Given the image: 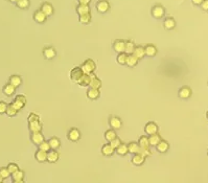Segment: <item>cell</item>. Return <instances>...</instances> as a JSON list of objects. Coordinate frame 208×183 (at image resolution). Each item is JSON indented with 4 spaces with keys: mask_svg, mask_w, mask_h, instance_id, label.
Instances as JSON below:
<instances>
[{
    "mask_svg": "<svg viewBox=\"0 0 208 183\" xmlns=\"http://www.w3.org/2000/svg\"><path fill=\"white\" fill-rule=\"evenodd\" d=\"M17 7L21 8V10H25L29 7V0H18L16 2Z\"/></svg>",
    "mask_w": 208,
    "mask_h": 183,
    "instance_id": "39",
    "label": "cell"
},
{
    "mask_svg": "<svg viewBox=\"0 0 208 183\" xmlns=\"http://www.w3.org/2000/svg\"><path fill=\"white\" fill-rule=\"evenodd\" d=\"M7 104L3 101H0V114H4L7 112Z\"/></svg>",
    "mask_w": 208,
    "mask_h": 183,
    "instance_id": "49",
    "label": "cell"
},
{
    "mask_svg": "<svg viewBox=\"0 0 208 183\" xmlns=\"http://www.w3.org/2000/svg\"><path fill=\"white\" fill-rule=\"evenodd\" d=\"M46 18L47 17L45 16L40 10L37 11V12H35V14H34V20H35L37 23H44Z\"/></svg>",
    "mask_w": 208,
    "mask_h": 183,
    "instance_id": "26",
    "label": "cell"
},
{
    "mask_svg": "<svg viewBox=\"0 0 208 183\" xmlns=\"http://www.w3.org/2000/svg\"><path fill=\"white\" fill-rule=\"evenodd\" d=\"M79 4H85V5H89L91 2V0H78Z\"/></svg>",
    "mask_w": 208,
    "mask_h": 183,
    "instance_id": "52",
    "label": "cell"
},
{
    "mask_svg": "<svg viewBox=\"0 0 208 183\" xmlns=\"http://www.w3.org/2000/svg\"><path fill=\"white\" fill-rule=\"evenodd\" d=\"M206 117H207V119H208V111H207V113H206Z\"/></svg>",
    "mask_w": 208,
    "mask_h": 183,
    "instance_id": "57",
    "label": "cell"
},
{
    "mask_svg": "<svg viewBox=\"0 0 208 183\" xmlns=\"http://www.w3.org/2000/svg\"><path fill=\"white\" fill-rule=\"evenodd\" d=\"M59 158H60L59 153L55 150H50L49 152L47 153V161L49 162V163H56L59 160Z\"/></svg>",
    "mask_w": 208,
    "mask_h": 183,
    "instance_id": "16",
    "label": "cell"
},
{
    "mask_svg": "<svg viewBox=\"0 0 208 183\" xmlns=\"http://www.w3.org/2000/svg\"><path fill=\"white\" fill-rule=\"evenodd\" d=\"M8 83L11 85H13L15 88H18L22 85V78L20 75H17V74H13V75H11L10 80H8Z\"/></svg>",
    "mask_w": 208,
    "mask_h": 183,
    "instance_id": "15",
    "label": "cell"
},
{
    "mask_svg": "<svg viewBox=\"0 0 208 183\" xmlns=\"http://www.w3.org/2000/svg\"><path fill=\"white\" fill-rule=\"evenodd\" d=\"M91 80L92 79H91L90 74H84V75L82 76V79L79 80V82L78 83V84L79 86H82V87H87V86H89Z\"/></svg>",
    "mask_w": 208,
    "mask_h": 183,
    "instance_id": "32",
    "label": "cell"
},
{
    "mask_svg": "<svg viewBox=\"0 0 208 183\" xmlns=\"http://www.w3.org/2000/svg\"><path fill=\"white\" fill-rule=\"evenodd\" d=\"M114 152H115V150L111 147V145L109 144H104L102 145V154L104 156H112L113 154H114Z\"/></svg>",
    "mask_w": 208,
    "mask_h": 183,
    "instance_id": "23",
    "label": "cell"
},
{
    "mask_svg": "<svg viewBox=\"0 0 208 183\" xmlns=\"http://www.w3.org/2000/svg\"><path fill=\"white\" fill-rule=\"evenodd\" d=\"M135 43L133 41H127L126 42V46H124V53L127 55H132L134 49H135Z\"/></svg>",
    "mask_w": 208,
    "mask_h": 183,
    "instance_id": "35",
    "label": "cell"
},
{
    "mask_svg": "<svg viewBox=\"0 0 208 183\" xmlns=\"http://www.w3.org/2000/svg\"><path fill=\"white\" fill-rule=\"evenodd\" d=\"M38 148H39L38 150L44 151V152H46V153H48L51 150L50 147H49V144H48V141H46V140H44L43 142H42V144H40L38 145Z\"/></svg>",
    "mask_w": 208,
    "mask_h": 183,
    "instance_id": "43",
    "label": "cell"
},
{
    "mask_svg": "<svg viewBox=\"0 0 208 183\" xmlns=\"http://www.w3.org/2000/svg\"><path fill=\"white\" fill-rule=\"evenodd\" d=\"M15 99H16V101H18V102H21V103H23L24 105L26 104V102H27L26 98H25L24 95H22V94H19V95H16Z\"/></svg>",
    "mask_w": 208,
    "mask_h": 183,
    "instance_id": "50",
    "label": "cell"
},
{
    "mask_svg": "<svg viewBox=\"0 0 208 183\" xmlns=\"http://www.w3.org/2000/svg\"><path fill=\"white\" fill-rule=\"evenodd\" d=\"M3 180H4V179H3V178H2V177H1V176H0V183H3Z\"/></svg>",
    "mask_w": 208,
    "mask_h": 183,
    "instance_id": "56",
    "label": "cell"
},
{
    "mask_svg": "<svg viewBox=\"0 0 208 183\" xmlns=\"http://www.w3.org/2000/svg\"><path fill=\"white\" fill-rule=\"evenodd\" d=\"M89 87H90V88H93V89H97V90H99V89H101V87H102V82H101V80H99L98 78L92 79V80H91V81H90Z\"/></svg>",
    "mask_w": 208,
    "mask_h": 183,
    "instance_id": "36",
    "label": "cell"
},
{
    "mask_svg": "<svg viewBox=\"0 0 208 183\" xmlns=\"http://www.w3.org/2000/svg\"><path fill=\"white\" fill-rule=\"evenodd\" d=\"M178 96L181 99L189 98L190 96H192V89H190L189 87H186V86H184V87H181L180 89H179V91H178Z\"/></svg>",
    "mask_w": 208,
    "mask_h": 183,
    "instance_id": "8",
    "label": "cell"
},
{
    "mask_svg": "<svg viewBox=\"0 0 208 183\" xmlns=\"http://www.w3.org/2000/svg\"><path fill=\"white\" fill-rule=\"evenodd\" d=\"M11 176H12L13 181H16V180H23L24 179V172L21 170H18L14 174H12Z\"/></svg>",
    "mask_w": 208,
    "mask_h": 183,
    "instance_id": "37",
    "label": "cell"
},
{
    "mask_svg": "<svg viewBox=\"0 0 208 183\" xmlns=\"http://www.w3.org/2000/svg\"><path fill=\"white\" fill-rule=\"evenodd\" d=\"M57 55V51L53 47H45L43 49V56L45 59L52 60Z\"/></svg>",
    "mask_w": 208,
    "mask_h": 183,
    "instance_id": "14",
    "label": "cell"
},
{
    "mask_svg": "<svg viewBox=\"0 0 208 183\" xmlns=\"http://www.w3.org/2000/svg\"><path fill=\"white\" fill-rule=\"evenodd\" d=\"M109 126L111 127L112 130H119L122 126V121L118 116H110Z\"/></svg>",
    "mask_w": 208,
    "mask_h": 183,
    "instance_id": "5",
    "label": "cell"
},
{
    "mask_svg": "<svg viewBox=\"0 0 208 183\" xmlns=\"http://www.w3.org/2000/svg\"><path fill=\"white\" fill-rule=\"evenodd\" d=\"M207 156H208V151H207Z\"/></svg>",
    "mask_w": 208,
    "mask_h": 183,
    "instance_id": "58",
    "label": "cell"
},
{
    "mask_svg": "<svg viewBox=\"0 0 208 183\" xmlns=\"http://www.w3.org/2000/svg\"><path fill=\"white\" fill-rule=\"evenodd\" d=\"M81 132L78 130L76 128H71L67 133V138L68 140L72 141V142H76L81 139Z\"/></svg>",
    "mask_w": 208,
    "mask_h": 183,
    "instance_id": "3",
    "label": "cell"
},
{
    "mask_svg": "<svg viewBox=\"0 0 208 183\" xmlns=\"http://www.w3.org/2000/svg\"><path fill=\"white\" fill-rule=\"evenodd\" d=\"M79 21L82 24H89L91 21V15L87 14V15H82L79 17Z\"/></svg>",
    "mask_w": 208,
    "mask_h": 183,
    "instance_id": "40",
    "label": "cell"
},
{
    "mask_svg": "<svg viewBox=\"0 0 208 183\" xmlns=\"http://www.w3.org/2000/svg\"><path fill=\"white\" fill-rule=\"evenodd\" d=\"M138 150H139V144L137 142L132 141V142H130V144H128V151H129L130 154L135 155V154H137Z\"/></svg>",
    "mask_w": 208,
    "mask_h": 183,
    "instance_id": "31",
    "label": "cell"
},
{
    "mask_svg": "<svg viewBox=\"0 0 208 183\" xmlns=\"http://www.w3.org/2000/svg\"><path fill=\"white\" fill-rule=\"evenodd\" d=\"M17 113H18V111H17L15 108L13 107L12 105H7V112H5V114L8 116V117H14L17 115Z\"/></svg>",
    "mask_w": 208,
    "mask_h": 183,
    "instance_id": "41",
    "label": "cell"
},
{
    "mask_svg": "<svg viewBox=\"0 0 208 183\" xmlns=\"http://www.w3.org/2000/svg\"><path fill=\"white\" fill-rule=\"evenodd\" d=\"M76 13L79 14V16L90 14V7L85 4H79L78 7H76Z\"/></svg>",
    "mask_w": 208,
    "mask_h": 183,
    "instance_id": "20",
    "label": "cell"
},
{
    "mask_svg": "<svg viewBox=\"0 0 208 183\" xmlns=\"http://www.w3.org/2000/svg\"><path fill=\"white\" fill-rule=\"evenodd\" d=\"M40 11H41V12L43 13L46 17H49V16H51L53 14L52 5H51L50 3H48V2H44V3L41 5V8H40Z\"/></svg>",
    "mask_w": 208,
    "mask_h": 183,
    "instance_id": "11",
    "label": "cell"
},
{
    "mask_svg": "<svg viewBox=\"0 0 208 183\" xmlns=\"http://www.w3.org/2000/svg\"><path fill=\"white\" fill-rule=\"evenodd\" d=\"M127 58H128V55L126 53H118L117 58H116V60H117V63L120 65H126V62H127Z\"/></svg>",
    "mask_w": 208,
    "mask_h": 183,
    "instance_id": "38",
    "label": "cell"
},
{
    "mask_svg": "<svg viewBox=\"0 0 208 183\" xmlns=\"http://www.w3.org/2000/svg\"><path fill=\"white\" fill-rule=\"evenodd\" d=\"M158 129L159 128H158L157 124H155V122H153V121H150L145 125L144 132H145L147 135H154V134L158 133Z\"/></svg>",
    "mask_w": 208,
    "mask_h": 183,
    "instance_id": "4",
    "label": "cell"
},
{
    "mask_svg": "<svg viewBox=\"0 0 208 183\" xmlns=\"http://www.w3.org/2000/svg\"><path fill=\"white\" fill-rule=\"evenodd\" d=\"M203 1H204V0H192V2L195 5H201Z\"/></svg>",
    "mask_w": 208,
    "mask_h": 183,
    "instance_id": "53",
    "label": "cell"
},
{
    "mask_svg": "<svg viewBox=\"0 0 208 183\" xmlns=\"http://www.w3.org/2000/svg\"><path fill=\"white\" fill-rule=\"evenodd\" d=\"M99 95H101V92H99V90H97V89L90 88V89H88V91H87V98L91 99V101H95V99H97L99 98Z\"/></svg>",
    "mask_w": 208,
    "mask_h": 183,
    "instance_id": "19",
    "label": "cell"
},
{
    "mask_svg": "<svg viewBox=\"0 0 208 183\" xmlns=\"http://www.w3.org/2000/svg\"><path fill=\"white\" fill-rule=\"evenodd\" d=\"M13 183H24V180H16V181H13Z\"/></svg>",
    "mask_w": 208,
    "mask_h": 183,
    "instance_id": "54",
    "label": "cell"
},
{
    "mask_svg": "<svg viewBox=\"0 0 208 183\" xmlns=\"http://www.w3.org/2000/svg\"><path fill=\"white\" fill-rule=\"evenodd\" d=\"M8 1H10V2H13V3H16V2L18 1V0H8Z\"/></svg>",
    "mask_w": 208,
    "mask_h": 183,
    "instance_id": "55",
    "label": "cell"
},
{
    "mask_svg": "<svg viewBox=\"0 0 208 183\" xmlns=\"http://www.w3.org/2000/svg\"><path fill=\"white\" fill-rule=\"evenodd\" d=\"M144 53H145V56H147V57H150V58H152V57L156 56V53H157V48H156L152 44L147 45V46L144 47Z\"/></svg>",
    "mask_w": 208,
    "mask_h": 183,
    "instance_id": "22",
    "label": "cell"
},
{
    "mask_svg": "<svg viewBox=\"0 0 208 183\" xmlns=\"http://www.w3.org/2000/svg\"><path fill=\"white\" fill-rule=\"evenodd\" d=\"M144 161H145V158L143 156L139 155V154H135V155L132 157V163L134 165H136V167L142 165L144 163Z\"/></svg>",
    "mask_w": 208,
    "mask_h": 183,
    "instance_id": "27",
    "label": "cell"
},
{
    "mask_svg": "<svg viewBox=\"0 0 208 183\" xmlns=\"http://www.w3.org/2000/svg\"><path fill=\"white\" fill-rule=\"evenodd\" d=\"M201 7H202V10L203 11H208V0H204L203 2H202V4H201Z\"/></svg>",
    "mask_w": 208,
    "mask_h": 183,
    "instance_id": "51",
    "label": "cell"
},
{
    "mask_svg": "<svg viewBox=\"0 0 208 183\" xmlns=\"http://www.w3.org/2000/svg\"><path fill=\"white\" fill-rule=\"evenodd\" d=\"M163 26H164L165 30H173V28H175L176 21L173 18H166L164 20V22H163Z\"/></svg>",
    "mask_w": 208,
    "mask_h": 183,
    "instance_id": "30",
    "label": "cell"
},
{
    "mask_svg": "<svg viewBox=\"0 0 208 183\" xmlns=\"http://www.w3.org/2000/svg\"><path fill=\"white\" fill-rule=\"evenodd\" d=\"M2 91H3V94L5 96H7V98H11V96H13L14 94H15L16 88L14 87L13 85H11L10 83H7V84H5L3 86V88H2Z\"/></svg>",
    "mask_w": 208,
    "mask_h": 183,
    "instance_id": "12",
    "label": "cell"
},
{
    "mask_svg": "<svg viewBox=\"0 0 208 183\" xmlns=\"http://www.w3.org/2000/svg\"><path fill=\"white\" fill-rule=\"evenodd\" d=\"M81 68L84 74H91V73H94V71L96 69V64L93 60L88 59L83 63Z\"/></svg>",
    "mask_w": 208,
    "mask_h": 183,
    "instance_id": "1",
    "label": "cell"
},
{
    "mask_svg": "<svg viewBox=\"0 0 208 183\" xmlns=\"http://www.w3.org/2000/svg\"><path fill=\"white\" fill-rule=\"evenodd\" d=\"M156 149H157V151L159 153H161V154H164V153H166L167 151H169V149H170V144H169V142L167 141H165V140H161L159 144L156 145L155 147Z\"/></svg>",
    "mask_w": 208,
    "mask_h": 183,
    "instance_id": "17",
    "label": "cell"
},
{
    "mask_svg": "<svg viewBox=\"0 0 208 183\" xmlns=\"http://www.w3.org/2000/svg\"><path fill=\"white\" fill-rule=\"evenodd\" d=\"M137 63H138V59H136L133 55H128L127 62H126V65L128 67L130 68L135 67L136 65H137Z\"/></svg>",
    "mask_w": 208,
    "mask_h": 183,
    "instance_id": "29",
    "label": "cell"
},
{
    "mask_svg": "<svg viewBox=\"0 0 208 183\" xmlns=\"http://www.w3.org/2000/svg\"><path fill=\"white\" fill-rule=\"evenodd\" d=\"M27 121H28V124L29 122H34V121H40V117L38 114L36 113H30L29 115L27 117Z\"/></svg>",
    "mask_w": 208,
    "mask_h": 183,
    "instance_id": "48",
    "label": "cell"
},
{
    "mask_svg": "<svg viewBox=\"0 0 208 183\" xmlns=\"http://www.w3.org/2000/svg\"><path fill=\"white\" fill-rule=\"evenodd\" d=\"M117 135H116V132L115 130H112V129H110V130H107L106 132H105V138H106V140L108 142H111L113 140V139H115Z\"/></svg>",
    "mask_w": 208,
    "mask_h": 183,
    "instance_id": "34",
    "label": "cell"
},
{
    "mask_svg": "<svg viewBox=\"0 0 208 183\" xmlns=\"http://www.w3.org/2000/svg\"><path fill=\"white\" fill-rule=\"evenodd\" d=\"M124 46H126V41L124 40H115L113 43V49L118 53H124Z\"/></svg>",
    "mask_w": 208,
    "mask_h": 183,
    "instance_id": "9",
    "label": "cell"
},
{
    "mask_svg": "<svg viewBox=\"0 0 208 183\" xmlns=\"http://www.w3.org/2000/svg\"><path fill=\"white\" fill-rule=\"evenodd\" d=\"M28 130L30 133H38L42 131V124L39 121H34L28 124Z\"/></svg>",
    "mask_w": 208,
    "mask_h": 183,
    "instance_id": "13",
    "label": "cell"
},
{
    "mask_svg": "<svg viewBox=\"0 0 208 183\" xmlns=\"http://www.w3.org/2000/svg\"><path fill=\"white\" fill-rule=\"evenodd\" d=\"M48 144H49V147L51 150H55V151H57L61 147V141H60L58 137H51L49 140H48Z\"/></svg>",
    "mask_w": 208,
    "mask_h": 183,
    "instance_id": "24",
    "label": "cell"
},
{
    "mask_svg": "<svg viewBox=\"0 0 208 183\" xmlns=\"http://www.w3.org/2000/svg\"><path fill=\"white\" fill-rule=\"evenodd\" d=\"M162 140L161 136L159 134H154V135L149 136V142H150V147H156L159 142Z\"/></svg>",
    "mask_w": 208,
    "mask_h": 183,
    "instance_id": "21",
    "label": "cell"
},
{
    "mask_svg": "<svg viewBox=\"0 0 208 183\" xmlns=\"http://www.w3.org/2000/svg\"><path fill=\"white\" fill-rule=\"evenodd\" d=\"M95 7H96L97 12H99L101 14L107 13L108 11L110 10V4L107 0H99V1H97V3H96Z\"/></svg>",
    "mask_w": 208,
    "mask_h": 183,
    "instance_id": "6",
    "label": "cell"
},
{
    "mask_svg": "<svg viewBox=\"0 0 208 183\" xmlns=\"http://www.w3.org/2000/svg\"><path fill=\"white\" fill-rule=\"evenodd\" d=\"M35 158L38 162H45L47 161V153L44 151L38 150L35 154Z\"/></svg>",
    "mask_w": 208,
    "mask_h": 183,
    "instance_id": "25",
    "label": "cell"
},
{
    "mask_svg": "<svg viewBox=\"0 0 208 183\" xmlns=\"http://www.w3.org/2000/svg\"><path fill=\"white\" fill-rule=\"evenodd\" d=\"M11 105H12L13 107L15 108V109H16L17 111H18V112H19V111L21 110L22 108H23L24 106H25V105L23 104V103H21V102H18V101H16V99H14V101H13L12 103H11Z\"/></svg>",
    "mask_w": 208,
    "mask_h": 183,
    "instance_id": "44",
    "label": "cell"
},
{
    "mask_svg": "<svg viewBox=\"0 0 208 183\" xmlns=\"http://www.w3.org/2000/svg\"><path fill=\"white\" fill-rule=\"evenodd\" d=\"M121 144H122V142H121V140H120V139L118 138V137H116L115 139H113L112 141H111V142H109V144H110L111 147H112L113 149H114V150H116V149H117V148L119 147V145Z\"/></svg>",
    "mask_w": 208,
    "mask_h": 183,
    "instance_id": "46",
    "label": "cell"
},
{
    "mask_svg": "<svg viewBox=\"0 0 208 183\" xmlns=\"http://www.w3.org/2000/svg\"><path fill=\"white\" fill-rule=\"evenodd\" d=\"M152 16L154 17V18L156 19H160L162 18V17L164 16L165 14V10L163 7H161V5H155V7H153L152 8Z\"/></svg>",
    "mask_w": 208,
    "mask_h": 183,
    "instance_id": "7",
    "label": "cell"
},
{
    "mask_svg": "<svg viewBox=\"0 0 208 183\" xmlns=\"http://www.w3.org/2000/svg\"><path fill=\"white\" fill-rule=\"evenodd\" d=\"M137 154H139V155L143 156L144 158H147V157H149L152 155V152H151L150 149H143V148H139L138 152Z\"/></svg>",
    "mask_w": 208,
    "mask_h": 183,
    "instance_id": "42",
    "label": "cell"
},
{
    "mask_svg": "<svg viewBox=\"0 0 208 183\" xmlns=\"http://www.w3.org/2000/svg\"><path fill=\"white\" fill-rule=\"evenodd\" d=\"M84 75V73H83V71H82V68L81 67H75V68H72L71 69V71H70V73H69V76H70V80L72 82H75V83H78L79 82V80L82 79V76Z\"/></svg>",
    "mask_w": 208,
    "mask_h": 183,
    "instance_id": "2",
    "label": "cell"
},
{
    "mask_svg": "<svg viewBox=\"0 0 208 183\" xmlns=\"http://www.w3.org/2000/svg\"><path fill=\"white\" fill-rule=\"evenodd\" d=\"M7 168L8 170V172L11 173V175H12V174H14L15 172H17V171L19 170V167L16 163H13V162H12V163H8Z\"/></svg>",
    "mask_w": 208,
    "mask_h": 183,
    "instance_id": "47",
    "label": "cell"
},
{
    "mask_svg": "<svg viewBox=\"0 0 208 183\" xmlns=\"http://www.w3.org/2000/svg\"><path fill=\"white\" fill-rule=\"evenodd\" d=\"M137 144H139V148L150 149V142H149V137H147V136L139 137V140H138Z\"/></svg>",
    "mask_w": 208,
    "mask_h": 183,
    "instance_id": "28",
    "label": "cell"
},
{
    "mask_svg": "<svg viewBox=\"0 0 208 183\" xmlns=\"http://www.w3.org/2000/svg\"><path fill=\"white\" fill-rule=\"evenodd\" d=\"M0 176H1L3 179H7V178H10L11 173L8 172L7 167H0Z\"/></svg>",
    "mask_w": 208,
    "mask_h": 183,
    "instance_id": "45",
    "label": "cell"
},
{
    "mask_svg": "<svg viewBox=\"0 0 208 183\" xmlns=\"http://www.w3.org/2000/svg\"><path fill=\"white\" fill-rule=\"evenodd\" d=\"M132 55H133L134 57H135L136 59H138V60L143 59L144 57H145L144 47H142V46H136V47H135V49H134V51H133Z\"/></svg>",
    "mask_w": 208,
    "mask_h": 183,
    "instance_id": "18",
    "label": "cell"
},
{
    "mask_svg": "<svg viewBox=\"0 0 208 183\" xmlns=\"http://www.w3.org/2000/svg\"><path fill=\"white\" fill-rule=\"evenodd\" d=\"M115 152L118 154L119 156H126L127 154H129V151H128V144H121L119 147L116 149Z\"/></svg>",
    "mask_w": 208,
    "mask_h": 183,
    "instance_id": "33",
    "label": "cell"
},
{
    "mask_svg": "<svg viewBox=\"0 0 208 183\" xmlns=\"http://www.w3.org/2000/svg\"><path fill=\"white\" fill-rule=\"evenodd\" d=\"M30 140H32L34 144L39 145L40 144H42L45 139H44L43 134L41 132H38V133H32V135H30Z\"/></svg>",
    "mask_w": 208,
    "mask_h": 183,
    "instance_id": "10",
    "label": "cell"
}]
</instances>
